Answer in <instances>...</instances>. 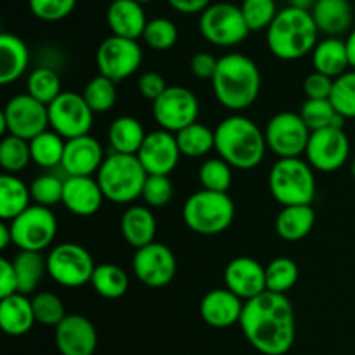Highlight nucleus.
I'll return each mask as SVG.
<instances>
[{
	"instance_id": "1",
	"label": "nucleus",
	"mask_w": 355,
	"mask_h": 355,
	"mask_svg": "<svg viewBox=\"0 0 355 355\" xmlns=\"http://www.w3.org/2000/svg\"><path fill=\"white\" fill-rule=\"evenodd\" d=\"M239 328L250 345L263 355H284L297 336L295 311L286 295L266 291L245 302Z\"/></svg>"
},
{
	"instance_id": "2",
	"label": "nucleus",
	"mask_w": 355,
	"mask_h": 355,
	"mask_svg": "<svg viewBox=\"0 0 355 355\" xmlns=\"http://www.w3.org/2000/svg\"><path fill=\"white\" fill-rule=\"evenodd\" d=\"M215 151L218 158L236 170H253L266 158V134L243 114L225 118L215 128Z\"/></svg>"
},
{
	"instance_id": "3",
	"label": "nucleus",
	"mask_w": 355,
	"mask_h": 355,
	"mask_svg": "<svg viewBox=\"0 0 355 355\" xmlns=\"http://www.w3.org/2000/svg\"><path fill=\"white\" fill-rule=\"evenodd\" d=\"M215 99L231 111L252 106L262 89V75L253 59L245 54H225L218 59L217 71L211 78Z\"/></svg>"
},
{
	"instance_id": "4",
	"label": "nucleus",
	"mask_w": 355,
	"mask_h": 355,
	"mask_svg": "<svg viewBox=\"0 0 355 355\" xmlns=\"http://www.w3.org/2000/svg\"><path fill=\"white\" fill-rule=\"evenodd\" d=\"M319 42V30L307 10L284 7L267 30V47L274 58L297 61L312 54Z\"/></svg>"
},
{
	"instance_id": "5",
	"label": "nucleus",
	"mask_w": 355,
	"mask_h": 355,
	"mask_svg": "<svg viewBox=\"0 0 355 355\" xmlns=\"http://www.w3.org/2000/svg\"><path fill=\"white\" fill-rule=\"evenodd\" d=\"M96 179L106 200L127 205L142 198L148 172L135 155L111 153L104 159Z\"/></svg>"
},
{
	"instance_id": "6",
	"label": "nucleus",
	"mask_w": 355,
	"mask_h": 355,
	"mask_svg": "<svg viewBox=\"0 0 355 355\" xmlns=\"http://www.w3.org/2000/svg\"><path fill=\"white\" fill-rule=\"evenodd\" d=\"M236 207L227 193L201 189L191 194L182 208L187 227L201 236H215L227 231L234 220Z\"/></svg>"
},
{
	"instance_id": "7",
	"label": "nucleus",
	"mask_w": 355,
	"mask_h": 355,
	"mask_svg": "<svg viewBox=\"0 0 355 355\" xmlns=\"http://www.w3.org/2000/svg\"><path fill=\"white\" fill-rule=\"evenodd\" d=\"M269 191L283 207L311 205L315 196L314 168L302 158L277 159L269 172Z\"/></svg>"
},
{
	"instance_id": "8",
	"label": "nucleus",
	"mask_w": 355,
	"mask_h": 355,
	"mask_svg": "<svg viewBox=\"0 0 355 355\" xmlns=\"http://www.w3.org/2000/svg\"><path fill=\"white\" fill-rule=\"evenodd\" d=\"M49 128V107L30 94L10 97L0 113V134L3 137L14 135L30 142Z\"/></svg>"
},
{
	"instance_id": "9",
	"label": "nucleus",
	"mask_w": 355,
	"mask_h": 355,
	"mask_svg": "<svg viewBox=\"0 0 355 355\" xmlns=\"http://www.w3.org/2000/svg\"><path fill=\"white\" fill-rule=\"evenodd\" d=\"M200 33L208 44L234 47L248 37L250 28L241 7L231 2H217L200 14Z\"/></svg>"
},
{
	"instance_id": "10",
	"label": "nucleus",
	"mask_w": 355,
	"mask_h": 355,
	"mask_svg": "<svg viewBox=\"0 0 355 355\" xmlns=\"http://www.w3.org/2000/svg\"><path fill=\"white\" fill-rule=\"evenodd\" d=\"M96 267L89 250L76 243H61L47 255V276L64 288L90 283Z\"/></svg>"
},
{
	"instance_id": "11",
	"label": "nucleus",
	"mask_w": 355,
	"mask_h": 355,
	"mask_svg": "<svg viewBox=\"0 0 355 355\" xmlns=\"http://www.w3.org/2000/svg\"><path fill=\"white\" fill-rule=\"evenodd\" d=\"M14 245L19 252H38L52 245L58 234V220L51 208L35 205L24 210L19 217L10 220Z\"/></svg>"
},
{
	"instance_id": "12",
	"label": "nucleus",
	"mask_w": 355,
	"mask_h": 355,
	"mask_svg": "<svg viewBox=\"0 0 355 355\" xmlns=\"http://www.w3.org/2000/svg\"><path fill=\"white\" fill-rule=\"evenodd\" d=\"M263 134H266L267 149L283 159L300 158L307 149L312 132L300 114L283 111L270 118Z\"/></svg>"
},
{
	"instance_id": "13",
	"label": "nucleus",
	"mask_w": 355,
	"mask_h": 355,
	"mask_svg": "<svg viewBox=\"0 0 355 355\" xmlns=\"http://www.w3.org/2000/svg\"><path fill=\"white\" fill-rule=\"evenodd\" d=\"M99 75L114 83L130 78L142 64V49L137 40L121 38L116 35L104 38L96 54Z\"/></svg>"
},
{
	"instance_id": "14",
	"label": "nucleus",
	"mask_w": 355,
	"mask_h": 355,
	"mask_svg": "<svg viewBox=\"0 0 355 355\" xmlns=\"http://www.w3.org/2000/svg\"><path fill=\"white\" fill-rule=\"evenodd\" d=\"M47 107L51 130L61 135L64 141L89 135L96 113L90 110L82 94L62 92Z\"/></svg>"
},
{
	"instance_id": "15",
	"label": "nucleus",
	"mask_w": 355,
	"mask_h": 355,
	"mask_svg": "<svg viewBox=\"0 0 355 355\" xmlns=\"http://www.w3.org/2000/svg\"><path fill=\"white\" fill-rule=\"evenodd\" d=\"M153 114L159 128L177 134L182 128L196 123L200 116V103L189 89L172 85L153 103Z\"/></svg>"
},
{
	"instance_id": "16",
	"label": "nucleus",
	"mask_w": 355,
	"mask_h": 355,
	"mask_svg": "<svg viewBox=\"0 0 355 355\" xmlns=\"http://www.w3.org/2000/svg\"><path fill=\"white\" fill-rule=\"evenodd\" d=\"M307 163L319 172H336L350 156L349 135L343 128H322L311 134L307 149Z\"/></svg>"
},
{
	"instance_id": "17",
	"label": "nucleus",
	"mask_w": 355,
	"mask_h": 355,
	"mask_svg": "<svg viewBox=\"0 0 355 355\" xmlns=\"http://www.w3.org/2000/svg\"><path fill=\"white\" fill-rule=\"evenodd\" d=\"M135 277L149 288H163L175 277L177 260L172 250L162 243H151L135 250L132 259Z\"/></svg>"
},
{
	"instance_id": "18",
	"label": "nucleus",
	"mask_w": 355,
	"mask_h": 355,
	"mask_svg": "<svg viewBox=\"0 0 355 355\" xmlns=\"http://www.w3.org/2000/svg\"><path fill=\"white\" fill-rule=\"evenodd\" d=\"M180 156L175 134L163 128L149 132L137 153L139 162L148 175H170L179 165Z\"/></svg>"
},
{
	"instance_id": "19",
	"label": "nucleus",
	"mask_w": 355,
	"mask_h": 355,
	"mask_svg": "<svg viewBox=\"0 0 355 355\" xmlns=\"http://www.w3.org/2000/svg\"><path fill=\"white\" fill-rule=\"evenodd\" d=\"M224 281L225 288L243 302L252 300L267 291L266 267L259 260L250 257L232 259L225 267Z\"/></svg>"
},
{
	"instance_id": "20",
	"label": "nucleus",
	"mask_w": 355,
	"mask_h": 355,
	"mask_svg": "<svg viewBox=\"0 0 355 355\" xmlns=\"http://www.w3.org/2000/svg\"><path fill=\"white\" fill-rule=\"evenodd\" d=\"M104 159L103 146L89 134L66 141L61 168L68 177H92L99 172Z\"/></svg>"
},
{
	"instance_id": "21",
	"label": "nucleus",
	"mask_w": 355,
	"mask_h": 355,
	"mask_svg": "<svg viewBox=\"0 0 355 355\" xmlns=\"http://www.w3.org/2000/svg\"><path fill=\"white\" fill-rule=\"evenodd\" d=\"M55 345L61 355H94L97 331L92 321L80 314H69L55 326Z\"/></svg>"
},
{
	"instance_id": "22",
	"label": "nucleus",
	"mask_w": 355,
	"mask_h": 355,
	"mask_svg": "<svg viewBox=\"0 0 355 355\" xmlns=\"http://www.w3.org/2000/svg\"><path fill=\"white\" fill-rule=\"evenodd\" d=\"M245 302L236 297L227 288L211 290L203 297L200 305V315L211 328H231L239 324Z\"/></svg>"
},
{
	"instance_id": "23",
	"label": "nucleus",
	"mask_w": 355,
	"mask_h": 355,
	"mask_svg": "<svg viewBox=\"0 0 355 355\" xmlns=\"http://www.w3.org/2000/svg\"><path fill=\"white\" fill-rule=\"evenodd\" d=\"M106 200L99 182L94 177H66L62 191V205L68 211L78 217H90L97 214Z\"/></svg>"
},
{
	"instance_id": "24",
	"label": "nucleus",
	"mask_w": 355,
	"mask_h": 355,
	"mask_svg": "<svg viewBox=\"0 0 355 355\" xmlns=\"http://www.w3.org/2000/svg\"><path fill=\"white\" fill-rule=\"evenodd\" d=\"M106 21L111 33L121 38L139 40L148 26V17L137 0H113L106 10Z\"/></svg>"
},
{
	"instance_id": "25",
	"label": "nucleus",
	"mask_w": 355,
	"mask_h": 355,
	"mask_svg": "<svg viewBox=\"0 0 355 355\" xmlns=\"http://www.w3.org/2000/svg\"><path fill=\"white\" fill-rule=\"evenodd\" d=\"M37 322L33 304L28 295L16 293L7 298H0V326L9 336H23L31 331Z\"/></svg>"
},
{
	"instance_id": "26",
	"label": "nucleus",
	"mask_w": 355,
	"mask_h": 355,
	"mask_svg": "<svg viewBox=\"0 0 355 355\" xmlns=\"http://www.w3.org/2000/svg\"><path fill=\"white\" fill-rule=\"evenodd\" d=\"M319 33L336 37L347 33L352 26L354 12L349 0H318L311 10Z\"/></svg>"
},
{
	"instance_id": "27",
	"label": "nucleus",
	"mask_w": 355,
	"mask_h": 355,
	"mask_svg": "<svg viewBox=\"0 0 355 355\" xmlns=\"http://www.w3.org/2000/svg\"><path fill=\"white\" fill-rule=\"evenodd\" d=\"M30 51L24 40L12 33L0 35V83L10 85L26 73Z\"/></svg>"
},
{
	"instance_id": "28",
	"label": "nucleus",
	"mask_w": 355,
	"mask_h": 355,
	"mask_svg": "<svg viewBox=\"0 0 355 355\" xmlns=\"http://www.w3.org/2000/svg\"><path fill=\"white\" fill-rule=\"evenodd\" d=\"M121 236L135 250L155 243L156 217L149 207H130L120 220Z\"/></svg>"
},
{
	"instance_id": "29",
	"label": "nucleus",
	"mask_w": 355,
	"mask_h": 355,
	"mask_svg": "<svg viewBox=\"0 0 355 355\" xmlns=\"http://www.w3.org/2000/svg\"><path fill=\"white\" fill-rule=\"evenodd\" d=\"M312 66H314V71L322 73L329 78H338L343 73L349 71L350 62L345 40L326 37L324 40L318 42L312 51Z\"/></svg>"
},
{
	"instance_id": "30",
	"label": "nucleus",
	"mask_w": 355,
	"mask_h": 355,
	"mask_svg": "<svg viewBox=\"0 0 355 355\" xmlns=\"http://www.w3.org/2000/svg\"><path fill=\"white\" fill-rule=\"evenodd\" d=\"M315 224V211L311 205L283 207L276 217V232L284 241H302L311 234Z\"/></svg>"
},
{
	"instance_id": "31",
	"label": "nucleus",
	"mask_w": 355,
	"mask_h": 355,
	"mask_svg": "<svg viewBox=\"0 0 355 355\" xmlns=\"http://www.w3.org/2000/svg\"><path fill=\"white\" fill-rule=\"evenodd\" d=\"M146 130L141 121L134 116H118L107 130V139L113 153L137 156L142 142L146 139Z\"/></svg>"
},
{
	"instance_id": "32",
	"label": "nucleus",
	"mask_w": 355,
	"mask_h": 355,
	"mask_svg": "<svg viewBox=\"0 0 355 355\" xmlns=\"http://www.w3.org/2000/svg\"><path fill=\"white\" fill-rule=\"evenodd\" d=\"M31 191L16 175L2 173L0 175V217L3 220H14L24 210L31 207Z\"/></svg>"
},
{
	"instance_id": "33",
	"label": "nucleus",
	"mask_w": 355,
	"mask_h": 355,
	"mask_svg": "<svg viewBox=\"0 0 355 355\" xmlns=\"http://www.w3.org/2000/svg\"><path fill=\"white\" fill-rule=\"evenodd\" d=\"M12 266L17 276V288L23 295L33 293L47 274V259L38 252H19L14 257Z\"/></svg>"
},
{
	"instance_id": "34",
	"label": "nucleus",
	"mask_w": 355,
	"mask_h": 355,
	"mask_svg": "<svg viewBox=\"0 0 355 355\" xmlns=\"http://www.w3.org/2000/svg\"><path fill=\"white\" fill-rule=\"evenodd\" d=\"M66 141L54 130H45L30 141L31 162L40 168L51 170L61 166Z\"/></svg>"
},
{
	"instance_id": "35",
	"label": "nucleus",
	"mask_w": 355,
	"mask_h": 355,
	"mask_svg": "<svg viewBox=\"0 0 355 355\" xmlns=\"http://www.w3.org/2000/svg\"><path fill=\"white\" fill-rule=\"evenodd\" d=\"M180 155L187 158H201L215 149V130L203 123H193L175 134Z\"/></svg>"
},
{
	"instance_id": "36",
	"label": "nucleus",
	"mask_w": 355,
	"mask_h": 355,
	"mask_svg": "<svg viewBox=\"0 0 355 355\" xmlns=\"http://www.w3.org/2000/svg\"><path fill=\"white\" fill-rule=\"evenodd\" d=\"M302 120L311 132L322 128H343L345 118L335 110L329 99H307L300 107Z\"/></svg>"
},
{
	"instance_id": "37",
	"label": "nucleus",
	"mask_w": 355,
	"mask_h": 355,
	"mask_svg": "<svg viewBox=\"0 0 355 355\" xmlns=\"http://www.w3.org/2000/svg\"><path fill=\"white\" fill-rule=\"evenodd\" d=\"M90 284L101 297L116 300L127 293L128 276L121 267L114 266V263H99L94 270Z\"/></svg>"
},
{
	"instance_id": "38",
	"label": "nucleus",
	"mask_w": 355,
	"mask_h": 355,
	"mask_svg": "<svg viewBox=\"0 0 355 355\" xmlns=\"http://www.w3.org/2000/svg\"><path fill=\"white\" fill-rule=\"evenodd\" d=\"M26 89L33 99H37L38 103L49 104L54 103L59 96L62 94L61 90V78H59L58 73L52 68H37L30 73L26 82Z\"/></svg>"
},
{
	"instance_id": "39",
	"label": "nucleus",
	"mask_w": 355,
	"mask_h": 355,
	"mask_svg": "<svg viewBox=\"0 0 355 355\" xmlns=\"http://www.w3.org/2000/svg\"><path fill=\"white\" fill-rule=\"evenodd\" d=\"M298 281V266L288 257H277L266 267L267 291L286 295Z\"/></svg>"
},
{
	"instance_id": "40",
	"label": "nucleus",
	"mask_w": 355,
	"mask_h": 355,
	"mask_svg": "<svg viewBox=\"0 0 355 355\" xmlns=\"http://www.w3.org/2000/svg\"><path fill=\"white\" fill-rule=\"evenodd\" d=\"M30 163V142L14 137V135H6L0 142V166H2L3 173L16 175V173L23 172Z\"/></svg>"
},
{
	"instance_id": "41",
	"label": "nucleus",
	"mask_w": 355,
	"mask_h": 355,
	"mask_svg": "<svg viewBox=\"0 0 355 355\" xmlns=\"http://www.w3.org/2000/svg\"><path fill=\"white\" fill-rule=\"evenodd\" d=\"M82 96L94 113H107L116 104V83L106 76L97 75L89 80Z\"/></svg>"
},
{
	"instance_id": "42",
	"label": "nucleus",
	"mask_w": 355,
	"mask_h": 355,
	"mask_svg": "<svg viewBox=\"0 0 355 355\" xmlns=\"http://www.w3.org/2000/svg\"><path fill=\"white\" fill-rule=\"evenodd\" d=\"M198 175L203 189L211 193H227L232 184V166L222 158H211L201 165Z\"/></svg>"
},
{
	"instance_id": "43",
	"label": "nucleus",
	"mask_w": 355,
	"mask_h": 355,
	"mask_svg": "<svg viewBox=\"0 0 355 355\" xmlns=\"http://www.w3.org/2000/svg\"><path fill=\"white\" fill-rule=\"evenodd\" d=\"M239 7L250 31H267L279 12L276 0H243Z\"/></svg>"
},
{
	"instance_id": "44",
	"label": "nucleus",
	"mask_w": 355,
	"mask_h": 355,
	"mask_svg": "<svg viewBox=\"0 0 355 355\" xmlns=\"http://www.w3.org/2000/svg\"><path fill=\"white\" fill-rule=\"evenodd\" d=\"M177 38H179V30H177L175 23L166 17L149 19L144 35H142L146 45L155 51H168L177 44Z\"/></svg>"
},
{
	"instance_id": "45",
	"label": "nucleus",
	"mask_w": 355,
	"mask_h": 355,
	"mask_svg": "<svg viewBox=\"0 0 355 355\" xmlns=\"http://www.w3.org/2000/svg\"><path fill=\"white\" fill-rule=\"evenodd\" d=\"M31 200L37 205L51 208L54 205L62 203V191H64V180L59 179L55 173H42L35 177L30 186Z\"/></svg>"
},
{
	"instance_id": "46",
	"label": "nucleus",
	"mask_w": 355,
	"mask_h": 355,
	"mask_svg": "<svg viewBox=\"0 0 355 355\" xmlns=\"http://www.w3.org/2000/svg\"><path fill=\"white\" fill-rule=\"evenodd\" d=\"M329 101L345 120L355 118V69H349L335 78Z\"/></svg>"
},
{
	"instance_id": "47",
	"label": "nucleus",
	"mask_w": 355,
	"mask_h": 355,
	"mask_svg": "<svg viewBox=\"0 0 355 355\" xmlns=\"http://www.w3.org/2000/svg\"><path fill=\"white\" fill-rule=\"evenodd\" d=\"M31 304H33L35 319L44 326H54L55 328L68 315L64 312V305H62L61 298L55 293H51V291L37 293L31 298Z\"/></svg>"
},
{
	"instance_id": "48",
	"label": "nucleus",
	"mask_w": 355,
	"mask_h": 355,
	"mask_svg": "<svg viewBox=\"0 0 355 355\" xmlns=\"http://www.w3.org/2000/svg\"><path fill=\"white\" fill-rule=\"evenodd\" d=\"M31 14L45 23H55L75 10L76 0H28Z\"/></svg>"
},
{
	"instance_id": "49",
	"label": "nucleus",
	"mask_w": 355,
	"mask_h": 355,
	"mask_svg": "<svg viewBox=\"0 0 355 355\" xmlns=\"http://www.w3.org/2000/svg\"><path fill=\"white\" fill-rule=\"evenodd\" d=\"M173 184L168 175H148L142 200L149 208H163L172 201Z\"/></svg>"
},
{
	"instance_id": "50",
	"label": "nucleus",
	"mask_w": 355,
	"mask_h": 355,
	"mask_svg": "<svg viewBox=\"0 0 355 355\" xmlns=\"http://www.w3.org/2000/svg\"><path fill=\"white\" fill-rule=\"evenodd\" d=\"M335 78L322 75V73H311L304 82V90L307 99H329L333 92Z\"/></svg>"
},
{
	"instance_id": "51",
	"label": "nucleus",
	"mask_w": 355,
	"mask_h": 355,
	"mask_svg": "<svg viewBox=\"0 0 355 355\" xmlns=\"http://www.w3.org/2000/svg\"><path fill=\"white\" fill-rule=\"evenodd\" d=\"M137 87L141 96L144 97V99L151 101V103H155L156 99H159V97L163 96V92L168 89L165 78L156 71H146L144 75L139 78Z\"/></svg>"
},
{
	"instance_id": "52",
	"label": "nucleus",
	"mask_w": 355,
	"mask_h": 355,
	"mask_svg": "<svg viewBox=\"0 0 355 355\" xmlns=\"http://www.w3.org/2000/svg\"><path fill=\"white\" fill-rule=\"evenodd\" d=\"M217 66H218V59L214 58L210 52H198L191 58L189 62V68L191 73H193L196 78L200 80H210L214 78L215 71H217Z\"/></svg>"
},
{
	"instance_id": "53",
	"label": "nucleus",
	"mask_w": 355,
	"mask_h": 355,
	"mask_svg": "<svg viewBox=\"0 0 355 355\" xmlns=\"http://www.w3.org/2000/svg\"><path fill=\"white\" fill-rule=\"evenodd\" d=\"M16 293H19V288H17V276L12 260L0 259V298H7Z\"/></svg>"
},
{
	"instance_id": "54",
	"label": "nucleus",
	"mask_w": 355,
	"mask_h": 355,
	"mask_svg": "<svg viewBox=\"0 0 355 355\" xmlns=\"http://www.w3.org/2000/svg\"><path fill=\"white\" fill-rule=\"evenodd\" d=\"M166 2L180 14H201L211 6V0H166Z\"/></svg>"
},
{
	"instance_id": "55",
	"label": "nucleus",
	"mask_w": 355,
	"mask_h": 355,
	"mask_svg": "<svg viewBox=\"0 0 355 355\" xmlns=\"http://www.w3.org/2000/svg\"><path fill=\"white\" fill-rule=\"evenodd\" d=\"M9 245H14L12 232H10L9 224L2 222V224H0V250H7Z\"/></svg>"
},
{
	"instance_id": "56",
	"label": "nucleus",
	"mask_w": 355,
	"mask_h": 355,
	"mask_svg": "<svg viewBox=\"0 0 355 355\" xmlns=\"http://www.w3.org/2000/svg\"><path fill=\"white\" fill-rule=\"evenodd\" d=\"M347 45V54H349V62H350V68L355 69V28L349 33L345 40Z\"/></svg>"
},
{
	"instance_id": "57",
	"label": "nucleus",
	"mask_w": 355,
	"mask_h": 355,
	"mask_svg": "<svg viewBox=\"0 0 355 355\" xmlns=\"http://www.w3.org/2000/svg\"><path fill=\"white\" fill-rule=\"evenodd\" d=\"M315 3H318V0H288V7H295V9L307 10V12H311V10L314 9Z\"/></svg>"
},
{
	"instance_id": "58",
	"label": "nucleus",
	"mask_w": 355,
	"mask_h": 355,
	"mask_svg": "<svg viewBox=\"0 0 355 355\" xmlns=\"http://www.w3.org/2000/svg\"><path fill=\"white\" fill-rule=\"evenodd\" d=\"M350 170H352V175H354V179H355V158H354V162H352V168H350Z\"/></svg>"
},
{
	"instance_id": "59",
	"label": "nucleus",
	"mask_w": 355,
	"mask_h": 355,
	"mask_svg": "<svg viewBox=\"0 0 355 355\" xmlns=\"http://www.w3.org/2000/svg\"><path fill=\"white\" fill-rule=\"evenodd\" d=\"M137 2H141L142 6H144V3H148V2H153V0H137Z\"/></svg>"
}]
</instances>
